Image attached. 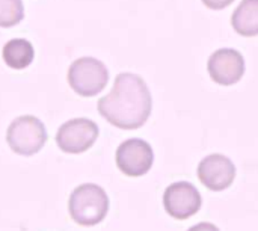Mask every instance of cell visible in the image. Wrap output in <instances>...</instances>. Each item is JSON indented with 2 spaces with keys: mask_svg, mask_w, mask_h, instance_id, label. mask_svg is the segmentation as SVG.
<instances>
[{
  "mask_svg": "<svg viewBox=\"0 0 258 231\" xmlns=\"http://www.w3.org/2000/svg\"><path fill=\"white\" fill-rule=\"evenodd\" d=\"M151 107V94L145 80L132 73L118 74L112 91L98 101L100 115L124 130L142 127L150 118Z\"/></svg>",
  "mask_w": 258,
  "mask_h": 231,
  "instance_id": "cell-1",
  "label": "cell"
},
{
  "mask_svg": "<svg viewBox=\"0 0 258 231\" xmlns=\"http://www.w3.org/2000/svg\"><path fill=\"white\" fill-rule=\"evenodd\" d=\"M68 209L74 222L83 227H92L106 218L109 210V198L100 186L86 183L73 191Z\"/></svg>",
  "mask_w": 258,
  "mask_h": 231,
  "instance_id": "cell-2",
  "label": "cell"
},
{
  "mask_svg": "<svg viewBox=\"0 0 258 231\" xmlns=\"http://www.w3.org/2000/svg\"><path fill=\"white\" fill-rule=\"evenodd\" d=\"M109 80L106 65L95 57H80L68 70V83L82 97H94L104 89Z\"/></svg>",
  "mask_w": 258,
  "mask_h": 231,
  "instance_id": "cell-3",
  "label": "cell"
},
{
  "mask_svg": "<svg viewBox=\"0 0 258 231\" xmlns=\"http://www.w3.org/2000/svg\"><path fill=\"white\" fill-rule=\"evenodd\" d=\"M6 141L11 150L17 154L32 156L44 147L47 141V130L38 118L30 115L20 117L11 123Z\"/></svg>",
  "mask_w": 258,
  "mask_h": 231,
  "instance_id": "cell-4",
  "label": "cell"
},
{
  "mask_svg": "<svg viewBox=\"0 0 258 231\" xmlns=\"http://www.w3.org/2000/svg\"><path fill=\"white\" fill-rule=\"evenodd\" d=\"M98 138V126L88 118L67 121L56 135V144L63 153L80 154L89 150Z\"/></svg>",
  "mask_w": 258,
  "mask_h": 231,
  "instance_id": "cell-5",
  "label": "cell"
},
{
  "mask_svg": "<svg viewBox=\"0 0 258 231\" xmlns=\"http://www.w3.org/2000/svg\"><path fill=\"white\" fill-rule=\"evenodd\" d=\"M154 154L148 142L142 139H128L116 150V165L128 177H141L153 166Z\"/></svg>",
  "mask_w": 258,
  "mask_h": 231,
  "instance_id": "cell-6",
  "label": "cell"
},
{
  "mask_svg": "<svg viewBox=\"0 0 258 231\" xmlns=\"http://www.w3.org/2000/svg\"><path fill=\"white\" fill-rule=\"evenodd\" d=\"M165 210L175 219H187L201 207V195L198 189L186 182L171 185L163 195Z\"/></svg>",
  "mask_w": 258,
  "mask_h": 231,
  "instance_id": "cell-7",
  "label": "cell"
},
{
  "mask_svg": "<svg viewBox=\"0 0 258 231\" xmlns=\"http://www.w3.org/2000/svg\"><path fill=\"white\" fill-rule=\"evenodd\" d=\"M207 70L210 77L224 86H231L237 83L245 74V61L243 56L233 48L216 50L209 62Z\"/></svg>",
  "mask_w": 258,
  "mask_h": 231,
  "instance_id": "cell-8",
  "label": "cell"
},
{
  "mask_svg": "<svg viewBox=\"0 0 258 231\" xmlns=\"http://www.w3.org/2000/svg\"><path fill=\"white\" fill-rule=\"evenodd\" d=\"M236 166L222 154H210L204 157L198 166V179L210 191H224L234 182Z\"/></svg>",
  "mask_w": 258,
  "mask_h": 231,
  "instance_id": "cell-9",
  "label": "cell"
},
{
  "mask_svg": "<svg viewBox=\"0 0 258 231\" xmlns=\"http://www.w3.org/2000/svg\"><path fill=\"white\" fill-rule=\"evenodd\" d=\"M231 24L242 36H257L258 0H242L231 17Z\"/></svg>",
  "mask_w": 258,
  "mask_h": 231,
  "instance_id": "cell-10",
  "label": "cell"
},
{
  "mask_svg": "<svg viewBox=\"0 0 258 231\" xmlns=\"http://www.w3.org/2000/svg\"><path fill=\"white\" fill-rule=\"evenodd\" d=\"M35 51L29 41L26 39H12L3 47V61L8 67L14 70H24L33 61Z\"/></svg>",
  "mask_w": 258,
  "mask_h": 231,
  "instance_id": "cell-11",
  "label": "cell"
},
{
  "mask_svg": "<svg viewBox=\"0 0 258 231\" xmlns=\"http://www.w3.org/2000/svg\"><path fill=\"white\" fill-rule=\"evenodd\" d=\"M24 17L21 0H0V27H12Z\"/></svg>",
  "mask_w": 258,
  "mask_h": 231,
  "instance_id": "cell-12",
  "label": "cell"
},
{
  "mask_svg": "<svg viewBox=\"0 0 258 231\" xmlns=\"http://www.w3.org/2000/svg\"><path fill=\"white\" fill-rule=\"evenodd\" d=\"M234 0H203V3L210 9H224L230 6Z\"/></svg>",
  "mask_w": 258,
  "mask_h": 231,
  "instance_id": "cell-13",
  "label": "cell"
},
{
  "mask_svg": "<svg viewBox=\"0 0 258 231\" xmlns=\"http://www.w3.org/2000/svg\"><path fill=\"white\" fill-rule=\"evenodd\" d=\"M187 231H219V228L213 224H209V222H203V224H198V225H194L192 228H189Z\"/></svg>",
  "mask_w": 258,
  "mask_h": 231,
  "instance_id": "cell-14",
  "label": "cell"
}]
</instances>
